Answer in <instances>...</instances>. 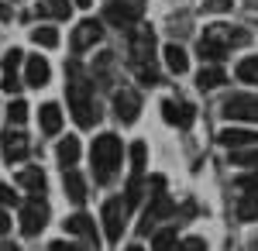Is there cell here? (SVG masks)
<instances>
[{"label":"cell","mask_w":258,"mask_h":251,"mask_svg":"<svg viewBox=\"0 0 258 251\" xmlns=\"http://www.w3.org/2000/svg\"><path fill=\"white\" fill-rule=\"evenodd\" d=\"M248 31L244 28H231V24H214V28H207L203 31V38H200L197 52L207 62H220V58L227 55L231 48H241V45H248Z\"/></svg>","instance_id":"obj_1"},{"label":"cell","mask_w":258,"mask_h":251,"mask_svg":"<svg viewBox=\"0 0 258 251\" xmlns=\"http://www.w3.org/2000/svg\"><path fill=\"white\" fill-rule=\"evenodd\" d=\"M69 110H73V117H76L80 128H93L97 117H100V107H97V100H93V90H90V83H86V76L80 73L76 62L69 66Z\"/></svg>","instance_id":"obj_2"},{"label":"cell","mask_w":258,"mask_h":251,"mask_svg":"<svg viewBox=\"0 0 258 251\" xmlns=\"http://www.w3.org/2000/svg\"><path fill=\"white\" fill-rule=\"evenodd\" d=\"M90 158H93L97 182H100V186H110L114 175H117V169H120V158H124V145H120V138L117 135H100L97 141H93Z\"/></svg>","instance_id":"obj_3"},{"label":"cell","mask_w":258,"mask_h":251,"mask_svg":"<svg viewBox=\"0 0 258 251\" xmlns=\"http://www.w3.org/2000/svg\"><path fill=\"white\" fill-rule=\"evenodd\" d=\"M131 66L145 86H155L159 73H155V31L152 28H138L131 35Z\"/></svg>","instance_id":"obj_4"},{"label":"cell","mask_w":258,"mask_h":251,"mask_svg":"<svg viewBox=\"0 0 258 251\" xmlns=\"http://www.w3.org/2000/svg\"><path fill=\"white\" fill-rule=\"evenodd\" d=\"M172 213H176V203L165 196V179H162V175H155V196H152V207L141 213L138 234H141V237H148L152 231H159V224L165 220V217H172Z\"/></svg>","instance_id":"obj_5"},{"label":"cell","mask_w":258,"mask_h":251,"mask_svg":"<svg viewBox=\"0 0 258 251\" xmlns=\"http://www.w3.org/2000/svg\"><path fill=\"white\" fill-rule=\"evenodd\" d=\"M220 114L227 120H244V124H258V97L255 93H234L224 100Z\"/></svg>","instance_id":"obj_6"},{"label":"cell","mask_w":258,"mask_h":251,"mask_svg":"<svg viewBox=\"0 0 258 251\" xmlns=\"http://www.w3.org/2000/svg\"><path fill=\"white\" fill-rule=\"evenodd\" d=\"M45 224H48V203L45 200L35 196V200L21 203V231H24V237H35Z\"/></svg>","instance_id":"obj_7"},{"label":"cell","mask_w":258,"mask_h":251,"mask_svg":"<svg viewBox=\"0 0 258 251\" xmlns=\"http://www.w3.org/2000/svg\"><path fill=\"white\" fill-rule=\"evenodd\" d=\"M141 18V7L135 0H107L103 4V21L114 24V28H131Z\"/></svg>","instance_id":"obj_8"},{"label":"cell","mask_w":258,"mask_h":251,"mask_svg":"<svg viewBox=\"0 0 258 251\" xmlns=\"http://www.w3.org/2000/svg\"><path fill=\"white\" fill-rule=\"evenodd\" d=\"M100 217H103L107 241H120V234H124V217H127V210H124V200H120V196H110V200L103 203Z\"/></svg>","instance_id":"obj_9"},{"label":"cell","mask_w":258,"mask_h":251,"mask_svg":"<svg viewBox=\"0 0 258 251\" xmlns=\"http://www.w3.org/2000/svg\"><path fill=\"white\" fill-rule=\"evenodd\" d=\"M100 38H103V24L100 21H83V24H76V31H73V52L80 55L86 48H93Z\"/></svg>","instance_id":"obj_10"},{"label":"cell","mask_w":258,"mask_h":251,"mask_svg":"<svg viewBox=\"0 0 258 251\" xmlns=\"http://www.w3.org/2000/svg\"><path fill=\"white\" fill-rule=\"evenodd\" d=\"M114 114H117V120H124V124H135L138 114H141V97L135 90H120L117 97H114Z\"/></svg>","instance_id":"obj_11"},{"label":"cell","mask_w":258,"mask_h":251,"mask_svg":"<svg viewBox=\"0 0 258 251\" xmlns=\"http://www.w3.org/2000/svg\"><path fill=\"white\" fill-rule=\"evenodd\" d=\"M217 141L224 148H231V152H241L248 145H258V131H251V128H224Z\"/></svg>","instance_id":"obj_12"},{"label":"cell","mask_w":258,"mask_h":251,"mask_svg":"<svg viewBox=\"0 0 258 251\" xmlns=\"http://www.w3.org/2000/svg\"><path fill=\"white\" fill-rule=\"evenodd\" d=\"M162 117L179 128V131H186V128H193V107L189 103H176V100H165L162 103Z\"/></svg>","instance_id":"obj_13"},{"label":"cell","mask_w":258,"mask_h":251,"mask_svg":"<svg viewBox=\"0 0 258 251\" xmlns=\"http://www.w3.org/2000/svg\"><path fill=\"white\" fill-rule=\"evenodd\" d=\"M0 148H4V158L14 165V162H24V155H28V138L21 135V131H7V135L0 138Z\"/></svg>","instance_id":"obj_14"},{"label":"cell","mask_w":258,"mask_h":251,"mask_svg":"<svg viewBox=\"0 0 258 251\" xmlns=\"http://www.w3.org/2000/svg\"><path fill=\"white\" fill-rule=\"evenodd\" d=\"M24 76H28V86H45L48 76H52V69H48V62L41 55H28L24 58Z\"/></svg>","instance_id":"obj_15"},{"label":"cell","mask_w":258,"mask_h":251,"mask_svg":"<svg viewBox=\"0 0 258 251\" xmlns=\"http://www.w3.org/2000/svg\"><path fill=\"white\" fill-rule=\"evenodd\" d=\"M66 231H69V234H80V237H86L90 244H100L97 227H93V220H90L86 213H76V217H69V220H66Z\"/></svg>","instance_id":"obj_16"},{"label":"cell","mask_w":258,"mask_h":251,"mask_svg":"<svg viewBox=\"0 0 258 251\" xmlns=\"http://www.w3.org/2000/svg\"><path fill=\"white\" fill-rule=\"evenodd\" d=\"M38 124H41V131L45 135H59L62 131V110H59V103H45L38 110Z\"/></svg>","instance_id":"obj_17"},{"label":"cell","mask_w":258,"mask_h":251,"mask_svg":"<svg viewBox=\"0 0 258 251\" xmlns=\"http://www.w3.org/2000/svg\"><path fill=\"white\" fill-rule=\"evenodd\" d=\"M224 83H227V73L220 69L217 62H214V66H203V69H200V76H197L200 90H217V86H224Z\"/></svg>","instance_id":"obj_18"},{"label":"cell","mask_w":258,"mask_h":251,"mask_svg":"<svg viewBox=\"0 0 258 251\" xmlns=\"http://www.w3.org/2000/svg\"><path fill=\"white\" fill-rule=\"evenodd\" d=\"M152 251H179V231L176 227L152 231Z\"/></svg>","instance_id":"obj_19"},{"label":"cell","mask_w":258,"mask_h":251,"mask_svg":"<svg viewBox=\"0 0 258 251\" xmlns=\"http://www.w3.org/2000/svg\"><path fill=\"white\" fill-rule=\"evenodd\" d=\"M62 186H66V196H69L73 203H83V200H86V182H83V175L76 172V169H69V172H66Z\"/></svg>","instance_id":"obj_20"},{"label":"cell","mask_w":258,"mask_h":251,"mask_svg":"<svg viewBox=\"0 0 258 251\" xmlns=\"http://www.w3.org/2000/svg\"><path fill=\"white\" fill-rule=\"evenodd\" d=\"M80 138H62L59 141V162L66 165V169H73L76 162H80Z\"/></svg>","instance_id":"obj_21"},{"label":"cell","mask_w":258,"mask_h":251,"mask_svg":"<svg viewBox=\"0 0 258 251\" xmlns=\"http://www.w3.org/2000/svg\"><path fill=\"white\" fill-rule=\"evenodd\" d=\"M18 182L24 186V190H31V193L38 196V193H45V172L41 169H24V172H18Z\"/></svg>","instance_id":"obj_22"},{"label":"cell","mask_w":258,"mask_h":251,"mask_svg":"<svg viewBox=\"0 0 258 251\" xmlns=\"http://www.w3.org/2000/svg\"><path fill=\"white\" fill-rule=\"evenodd\" d=\"M31 41L41 45V48H59V31H55L52 24H41V28L31 31Z\"/></svg>","instance_id":"obj_23"},{"label":"cell","mask_w":258,"mask_h":251,"mask_svg":"<svg viewBox=\"0 0 258 251\" xmlns=\"http://www.w3.org/2000/svg\"><path fill=\"white\" fill-rule=\"evenodd\" d=\"M165 66H169L172 73H186V69H189V58H186V52H182L179 45H165Z\"/></svg>","instance_id":"obj_24"},{"label":"cell","mask_w":258,"mask_h":251,"mask_svg":"<svg viewBox=\"0 0 258 251\" xmlns=\"http://www.w3.org/2000/svg\"><path fill=\"white\" fill-rule=\"evenodd\" d=\"M238 79L241 83H258V55L238 62Z\"/></svg>","instance_id":"obj_25"},{"label":"cell","mask_w":258,"mask_h":251,"mask_svg":"<svg viewBox=\"0 0 258 251\" xmlns=\"http://www.w3.org/2000/svg\"><path fill=\"white\" fill-rule=\"evenodd\" d=\"M238 220H258V196H244L238 203Z\"/></svg>","instance_id":"obj_26"},{"label":"cell","mask_w":258,"mask_h":251,"mask_svg":"<svg viewBox=\"0 0 258 251\" xmlns=\"http://www.w3.org/2000/svg\"><path fill=\"white\" fill-rule=\"evenodd\" d=\"M41 11H45V14H52L55 21H66L73 7H69V0H45V7H41Z\"/></svg>","instance_id":"obj_27"},{"label":"cell","mask_w":258,"mask_h":251,"mask_svg":"<svg viewBox=\"0 0 258 251\" xmlns=\"http://www.w3.org/2000/svg\"><path fill=\"white\" fill-rule=\"evenodd\" d=\"M7 120L21 128V124L28 120V103H24V100H11V107H7Z\"/></svg>","instance_id":"obj_28"},{"label":"cell","mask_w":258,"mask_h":251,"mask_svg":"<svg viewBox=\"0 0 258 251\" xmlns=\"http://www.w3.org/2000/svg\"><path fill=\"white\" fill-rule=\"evenodd\" d=\"M145 158H148V155H145V145H141V141H135V145H131V175H141V172H145Z\"/></svg>","instance_id":"obj_29"},{"label":"cell","mask_w":258,"mask_h":251,"mask_svg":"<svg viewBox=\"0 0 258 251\" xmlns=\"http://www.w3.org/2000/svg\"><path fill=\"white\" fill-rule=\"evenodd\" d=\"M234 165H244V169H255L258 172V148H248V152H234L231 155Z\"/></svg>","instance_id":"obj_30"},{"label":"cell","mask_w":258,"mask_h":251,"mask_svg":"<svg viewBox=\"0 0 258 251\" xmlns=\"http://www.w3.org/2000/svg\"><path fill=\"white\" fill-rule=\"evenodd\" d=\"M238 190H241L244 196H258V172L241 175V179H238Z\"/></svg>","instance_id":"obj_31"},{"label":"cell","mask_w":258,"mask_h":251,"mask_svg":"<svg viewBox=\"0 0 258 251\" xmlns=\"http://www.w3.org/2000/svg\"><path fill=\"white\" fill-rule=\"evenodd\" d=\"M24 62V55H21L18 48H11L7 55H4V73H18V66Z\"/></svg>","instance_id":"obj_32"},{"label":"cell","mask_w":258,"mask_h":251,"mask_svg":"<svg viewBox=\"0 0 258 251\" xmlns=\"http://www.w3.org/2000/svg\"><path fill=\"white\" fill-rule=\"evenodd\" d=\"M179 251H207V241L203 237H186V241H179Z\"/></svg>","instance_id":"obj_33"},{"label":"cell","mask_w":258,"mask_h":251,"mask_svg":"<svg viewBox=\"0 0 258 251\" xmlns=\"http://www.w3.org/2000/svg\"><path fill=\"white\" fill-rule=\"evenodd\" d=\"M14 203H18L14 186H0V207H14Z\"/></svg>","instance_id":"obj_34"},{"label":"cell","mask_w":258,"mask_h":251,"mask_svg":"<svg viewBox=\"0 0 258 251\" xmlns=\"http://www.w3.org/2000/svg\"><path fill=\"white\" fill-rule=\"evenodd\" d=\"M48 251H86V248L73 244V241H52V244H48Z\"/></svg>","instance_id":"obj_35"},{"label":"cell","mask_w":258,"mask_h":251,"mask_svg":"<svg viewBox=\"0 0 258 251\" xmlns=\"http://www.w3.org/2000/svg\"><path fill=\"white\" fill-rule=\"evenodd\" d=\"M234 7V0H207V11H227Z\"/></svg>","instance_id":"obj_36"},{"label":"cell","mask_w":258,"mask_h":251,"mask_svg":"<svg viewBox=\"0 0 258 251\" xmlns=\"http://www.w3.org/2000/svg\"><path fill=\"white\" fill-rule=\"evenodd\" d=\"M4 90H7V93L18 90V76H14V73H4Z\"/></svg>","instance_id":"obj_37"},{"label":"cell","mask_w":258,"mask_h":251,"mask_svg":"<svg viewBox=\"0 0 258 251\" xmlns=\"http://www.w3.org/2000/svg\"><path fill=\"white\" fill-rule=\"evenodd\" d=\"M11 231V217H7V210L0 207V234H7Z\"/></svg>","instance_id":"obj_38"},{"label":"cell","mask_w":258,"mask_h":251,"mask_svg":"<svg viewBox=\"0 0 258 251\" xmlns=\"http://www.w3.org/2000/svg\"><path fill=\"white\" fill-rule=\"evenodd\" d=\"M11 18H14V11H11L7 4H0V21H11Z\"/></svg>","instance_id":"obj_39"},{"label":"cell","mask_w":258,"mask_h":251,"mask_svg":"<svg viewBox=\"0 0 258 251\" xmlns=\"http://www.w3.org/2000/svg\"><path fill=\"white\" fill-rule=\"evenodd\" d=\"M0 251H21V248H18V244H11V241H4V248H0Z\"/></svg>","instance_id":"obj_40"},{"label":"cell","mask_w":258,"mask_h":251,"mask_svg":"<svg viewBox=\"0 0 258 251\" xmlns=\"http://www.w3.org/2000/svg\"><path fill=\"white\" fill-rule=\"evenodd\" d=\"M73 4H76V7H90L93 0H73Z\"/></svg>","instance_id":"obj_41"},{"label":"cell","mask_w":258,"mask_h":251,"mask_svg":"<svg viewBox=\"0 0 258 251\" xmlns=\"http://www.w3.org/2000/svg\"><path fill=\"white\" fill-rule=\"evenodd\" d=\"M124 251H141V248H138V244H131V248H124Z\"/></svg>","instance_id":"obj_42"},{"label":"cell","mask_w":258,"mask_h":251,"mask_svg":"<svg viewBox=\"0 0 258 251\" xmlns=\"http://www.w3.org/2000/svg\"><path fill=\"white\" fill-rule=\"evenodd\" d=\"M251 251H258V241H255V244H251Z\"/></svg>","instance_id":"obj_43"}]
</instances>
